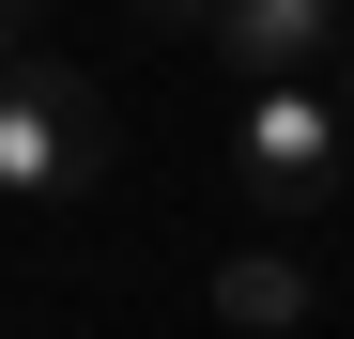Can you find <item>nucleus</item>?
I'll list each match as a JSON object with an SVG mask.
<instances>
[{"instance_id": "1", "label": "nucleus", "mask_w": 354, "mask_h": 339, "mask_svg": "<svg viewBox=\"0 0 354 339\" xmlns=\"http://www.w3.org/2000/svg\"><path fill=\"white\" fill-rule=\"evenodd\" d=\"M0 185L16 201L108 185V108H93L77 62H46V31H16V77H0Z\"/></svg>"}, {"instance_id": "2", "label": "nucleus", "mask_w": 354, "mask_h": 339, "mask_svg": "<svg viewBox=\"0 0 354 339\" xmlns=\"http://www.w3.org/2000/svg\"><path fill=\"white\" fill-rule=\"evenodd\" d=\"M339 154H354V108L324 77H247V124H231V185L262 216H324L339 201Z\"/></svg>"}, {"instance_id": "3", "label": "nucleus", "mask_w": 354, "mask_h": 339, "mask_svg": "<svg viewBox=\"0 0 354 339\" xmlns=\"http://www.w3.org/2000/svg\"><path fill=\"white\" fill-rule=\"evenodd\" d=\"M201 46L247 77H324V62H354V0H216Z\"/></svg>"}, {"instance_id": "4", "label": "nucleus", "mask_w": 354, "mask_h": 339, "mask_svg": "<svg viewBox=\"0 0 354 339\" xmlns=\"http://www.w3.org/2000/svg\"><path fill=\"white\" fill-rule=\"evenodd\" d=\"M324 293H308V262H277V247H247V262H216V324H247V339H277V324H308Z\"/></svg>"}, {"instance_id": "5", "label": "nucleus", "mask_w": 354, "mask_h": 339, "mask_svg": "<svg viewBox=\"0 0 354 339\" xmlns=\"http://www.w3.org/2000/svg\"><path fill=\"white\" fill-rule=\"evenodd\" d=\"M139 31H216V0H124Z\"/></svg>"}, {"instance_id": "6", "label": "nucleus", "mask_w": 354, "mask_h": 339, "mask_svg": "<svg viewBox=\"0 0 354 339\" xmlns=\"http://www.w3.org/2000/svg\"><path fill=\"white\" fill-rule=\"evenodd\" d=\"M339 108H354V62H339Z\"/></svg>"}]
</instances>
